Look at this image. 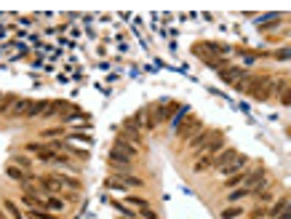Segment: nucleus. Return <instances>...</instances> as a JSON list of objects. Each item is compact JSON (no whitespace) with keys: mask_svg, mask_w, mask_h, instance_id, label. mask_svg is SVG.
<instances>
[{"mask_svg":"<svg viewBox=\"0 0 291 219\" xmlns=\"http://www.w3.org/2000/svg\"><path fill=\"white\" fill-rule=\"evenodd\" d=\"M125 200H128L131 206H136L139 211H142V209H150V206H147V200H145V198H139V195H128Z\"/></svg>","mask_w":291,"mask_h":219,"instance_id":"nucleus-18","label":"nucleus"},{"mask_svg":"<svg viewBox=\"0 0 291 219\" xmlns=\"http://www.w3.org/2000/svg\"><path fill=\"white\" fill-rule=\"evenodd\" d=\"M38 158H41L43 163H51V160H56V150L54 147H43L41 153H38Z\"/></svg>","mask_w":291,"mask_h":219,"instance_id":"nucleus-16","label":"nucleus"},{"mask_svg":"<svg viewBox=\"0 0 291 219\" xmlns=\"http://www.w3.org/2000/svg\"><path fill=\"white\" fill-rule=\"evenodd\" d=\"M5 174H8V177L14 179V182H21V184H24L27 179H30V177L24 174V168H19V166H8V168H5Z\"/></svg>","mask_w":291,"mask_h":219,"instance_id":"nucleus-11","label":"nucleus"},{"mask_svg":"<svg viewBox=\"0 0 291 219\" xmlns=\"http://www.w3.org/2000/svg\"><path fill=\"white\" fill-rule=\"evenodd\" d=\"M211 166H214V155H201V160L195 163V171H206Z\"/></svg>","mask_w":291,"mask_h":219,"instance_id":"nucleus-15","label":"nucleus"},{"mask_svg":"<svg viewBox=\"0 0 291 219\" xmlns=\"http://www.w3.org/2000/svg\"><path fill=\"white\" fill-rule=\"evenodd\" d=\"M187 115H190V110H187V107H179V115L174 118V128H176V131H179V126L187 120Z\"/></svg>","mask_w":291,"mask_h":219,"instance_id":"nucleus-19","label":"nucleus"},{"mask_svg":"<svg viewBox=\"0 0 291 219\" xmlns=\"http://www.w3.org/2000/svg\"><path fill=\"white\" fill-rule=\"evenodd\" d=\"M45 107H48V102H32V107H30V112H27V118H41L43 112H45Z\"/></svg>","mask_w":291,"mask_h":219,"instance_id":"nucleus-12","label":"nucleus"},{"mask_svg":"<svg viewBox=\"0 0 291 219\" xmlns=\"http://www.w3.org/2000/svg\"><path fill=\"white\" fill-rule=\"evenodd\" d=\"M16 160V166H19V168H30L32 163H30V158H21V155H19V158H14Z\"/></svg>","mask_w":291,"mask_h":219,"instance_id":"nucleus-25","label":"nucleus"},{"mask_svg":"<svg viewBox=\"0 0 291 219\" xmlns=\"http://www.w3.org/2000/svg\"><path fill=\"white\" fill-rule=\"evenodd\" d=\"M235 217H241V209H238V206H232V209H225V211H222V219H235Z\"/></svg>","mask_w":291,"mask_h":219,"instance_id":"nucleus-21","label":"nucleus"},{"mask_svg":"<svg viewBox=\"0 0 291 219\" xmlns=\"http://www.w3.org/2000/svg\"><path fill=\"white\" fill-rule=\"evenodd\" d=\"M110 168H115V171H128L131 163H112V160H110Z\"/></svg>","mask_w":291,"mask_h":219,"instance_id":"nucleus-26","label":"nucleus"},{"mask_svg":"<svg viewBox=\"0 0 291 219\" xmlns=\"http://www.w3.org/2000/svg\"><path fill=\"white\" fill-rule=\"evenodd\" d=\"M14 102H16V97H14V94H5V97H3V102H0V115L11 112V107H14Z\"/></svg>","mask_w":291,"mask_h":219,"instance_id":"nucleus-14","label":"nucleus"},{"mask_svg":"<svg viewBox=\"0 0 291 219\" xmlns=\"http://www.w3.org/2000/svg\"><path fill=\"white\" fill-rule=\"evenodd\" d=\"M283 211H289V198H281V200H278V203L270 209V217H281Z\"/></svg>","mask_w":291,"mask_h":219,"instance_id":"nucleus-13","label":"nucleus"},{"mask_svg":"<svg viewBox=\"0 0 291 219\" xmlns=\"http://www.w3.org/2000/svg\"><path fill=\"white\" fill-rule=\"evenodd\" d=\"M45 209H51V211H62V209H64V200L56 198V195H51V198L45 200Z\"/></svg>","mask_w":291,"mask_h":219,"instance_id":"nucleus-17","label":"nucleus"},{"mask_svg":"<svg viewBox=\"0 0 291 219\" xmlns=\"http://www.w3.org/2000/svg\"><path fill=\"white\" fill-rule=\"evenodd\" d=\"M30 219H56V217H51V214H43V211L32 209V211H30Z\"/></svg>","mask_w":291,"mask_h":219,"instance_id":"nucleus-23","label":"nucleus"},{"mask_svg":"<svg viewBox=\"0 0 291 219\" xmlns=\"http://www.w3.org/2000/svg\"><path fill=\"white\" fill-rule=\"evenodd\" d=\"M41 190H45V193H59V190H62L59 177H43L41 179Z\"/></svg>","mask_w":291,"mask_h":219,"instance_id":"nucleus-9","label":"nucleus"},{"mask_svg":"<svg viewBox=\"0 0 291 219\" xmlns=\"http://www.w3.org/2000/svg\"><path fill=\"white\" fill-rule=\"evenodd\" d=\"M75 142H91V137H85V134H70Z\"/></svg>","mask_w":291,"mask_h":219,"instance_id":"nucleus-28","label":"nucleus"},{"mask_svg":"<svg viewBox=\"0 0 291 219\" xmlns=\"http://www.w3.org/2000/svg\"><path fill=\"white\" fill-rule=\"evenodd\" d=\"M139 214L145 217V219H158V214H155V211H152V209H142Z\"/></svg>","mask_w":291,"mask_h":219,"instance_id":"nucleus-27","label":"nucleus"},{"mask_svg":"<svg viewBox=\"0 0 291 219\" xmlns=\"http://www.w3.org/2000/svg\"><path fill=\"white\" fill-rule=\"evenodd\" d=\"M246 163H249L246 155H235V158H232L227 166H222L219 171H222V174H227V177H232V174H241V168L246 166Z\"/></svg>","mask_w":291,"mask_h":219,"instance_id":"nucleus-2","label":"nucleus"},{"mask_svg":"<svg viewBox=\"0 0 291 219\" xmlns=\"http://www.w3.org/2000/svg\"><path fill=\"white\" fill-rule=\"evenodd\" d=\"M198 128H201V123H198V120H195V118H192V115H187L185 126H179V137H182V139H187V137H190L192 131H198Z\"/></svg>","mask_w":291,"mask_h":219,"instance_id":"nucleus-6","label":"nucleus"},{"mask_svg":"<svg viewBox=\"0 0 291 219\" xmlns=\"http://www.w3.org/2000/svg\"><path fill=\"white\" fill-rule=\"evenodd\" d=\"M243 72H246V70H241V67H230V64H227L225 70L219 72V78H222V83H230V86H232V83H235L238 78L243 75Z\"/></svg>","mask_w":291,"mask_h":219,"instance_id":"nucleus-5","label":"nucleus"},{"mask_svg":"<svg viewBox=\"0 0 291 219\" xmlns=\"http://www.w3.org/2000/svg\"><path fill=\"white\" fill-rule=\"evenodd\" d=\"M115 182H121L123 187H145V182H142L139 177H128V174H123V177H112Z\"/></svg>","mask_w":291,"mask_h":219,"instance_id":"nucleus-10","label":"nucleus"},{"mask_svg":"<svg viewBox=\"0 0 291 219\" xmlns=\"http://www.w3.org/2000/svg\"><path fill=\"white\" fill-rule=\"evenodd\" d=\"M275 91H278V83L272 80V78H267V75H265V80H262V83H259V88H256V91L251 94V99H256V102H267V99H270Z\"/></svg>","mask_w":291,"mask_h":219,"instance_id":"nucleus-1","label":"nucleus"},{"mask_svg":"<svg viewBox=\"0 0 291 219\" xmlns=\"http://www.w3.org/2000/svg\"><path fill=\"white\" fill-rule=\"evenodd\" d=\"M235 150H222V153H216L214 155V168H222V166H227L232 158H235Z\"/></svg>","mask_w":291,"mask_h":219,"instance_id":"nucleus-8","label":"nucleus"},{"mask_svg":"<svg viewBox=\"0 0 291 219\" xmlns=\"http://www.w3.org/2000/svg\"><path fill=\"white\" fill-rule=\"evenodd\" d=\"M174 110H176L174 102H171V104H168V102H161V104H158V110H155V123H158V120H168Z\"/></svg>","mask_w":291,"mask_h":219,"instance_id":"nucleus-7","label":"nucleus"},{"mask_svg":"<svg viewBox=\"0 0 291 219\" xmlns=\"http://www.w3.org/2000/svg\"><path fill=\"white\" fill-rule=\"evenodd\" d=\"M27 150H30V153H41V150H43V144L32 142V144H27Z\"/></svg>","mask_w":291,"mask_h":219,"instance_id":"nucleus-29","label":"nucleus"},{"mask_svg":"<svg viewBox=\"0 0 291 219\" xmlns=\"http://www.w3.org/2000/svg\"><path fill=\"white\" fill-rule=\"evenodd\" d=\"M214 137H219V131H201L198 137H192V139H190V147L198 153V150H201V147H206V144H208Z\"/></svg>","mask_w":291,"mask_h":219,"instance_id":"nucleus-3","label":"nucleus"},{"mask_svg":"<svg viewBox=\"0 0 291 219\" xmlns=\"http://www.w3.org/2000/svg\"><path fill=\"white\" fill-rule=\"evenodd\" d=\"M251 193V190H238V193H230V200L235 203V200H241V198H246V195Z\"/></svg>","mask_w":291,"mask_h":219,"instance_id":"nucleus-24","label":"nucleus"},{"mask_svg":"<svg viewBox=\"0 0 291 219\" xmlns=\"http://www.w3.org/2000/svg\"><path fill=\"white\" fill-rule=\"evenodd\" d=\"M5 211H8V214L11 217H14V219H21V214H19V209H16V206H14V200H5Z\"/></svg>","mask_w":291,"mask_h":219,"instance_id":"nucleus-20","label":"nucleus"},{"mask_svg":"<svg viewBox=\"0 0 291 219\" xmlns=\"http://www.w3.org/2000/svg\"><path fill=\"white\" fill-rule=\"evenodd\" d=\"M243 179H246V174H235V177H232V179H227V187H235V184H243Z\"/></svg>","mask_w":291,"mask_h":219,"instance_id":"nucleus-22","label":"nucleus"},{"mask_svg":"<svg viewBox=\"0 0 291 219\" xmlns=\"http://www.w3.org/2000/svg\"><path fill=\"white\" fill-rule=\"evenodd\" d=\"M30 107H32V102L30 99H16L14 102V107H11V118H27V112H30Z\"/></svg>","mask_w":291,"mask_h":219,"instance_id":"nucleus-4","label":"nucleus"}]
</instances>
